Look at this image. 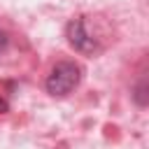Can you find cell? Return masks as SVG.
<instances>
[{
    "label": "cell",
    "instance_id": "cell-1",
    "mask_svg": "<svg viewBox=\"0 0 149 149\" xmlns=\"http://www.w3.org/2000/svg\"><path fill=\"white\" fill-rule=\"evenodd\" d=\"M81 81V68L72 61H61L51 68L49 77H47V91L56 98L68 95L70 91H74Z\"/></svg>",
    "mask_w": 149,
    "mask_h": 149
},
{
    "label": "cell",
    "instance_id": "cell-3",
    "mask_svg": "<svg viewBox=\"0 0 149 149\" xmlns=\"http://www.w3.org/2000/svg\"><path fill=\"white\" fill-rule=\"evenodd\" d=\"M0 112H7V102H5L2 98H0Z\"/></svg>",
    "mask_w": 149,
    "mask_h": 149
},
{
    "label": "cell",
    "instance_id": "cell-4",
    "mask_svg": "<svg viewBox=\"0 0 149 149\" xmlns=\"http://www.w3.org/2000/svg\"><path fill=\"white\" fill-rule=\"evenodd\" d=\"M5 44H7V40H5V35H2V33H0V49H2V47H5Z\"/></svg>",
    "mask_w": 149,
    "mask_h": 149
},
{
    "label": "cell",
    "instance_id": "cell-2",
    "mask_svg": "<svg viewBox=\"0 0 149 149\" xmlns=\"http://www.w3.org/2000/svg\"><path fill=\"white\" fill-rule=\"evenodd\" d=\"M65 35H68V42H70L77 51H81V54H93V51H98L95 37L88 33V28H86V23H84L81 19H72V21L68 23V28H65Z\"/></svg>",
    "mask_w": 149,
    "mask_h": 149
}]
</instances>
